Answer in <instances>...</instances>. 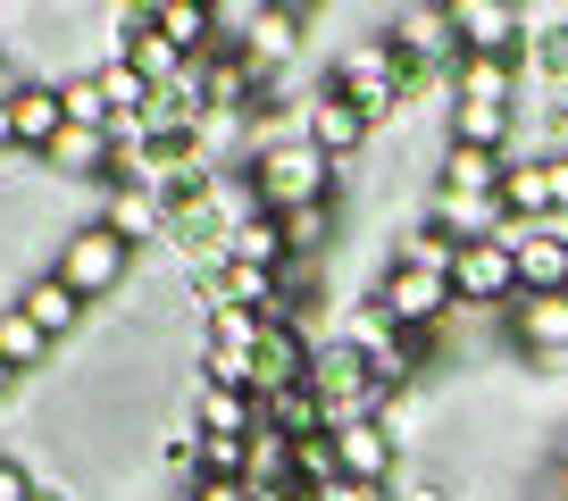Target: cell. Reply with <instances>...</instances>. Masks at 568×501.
<instances>
[{"label": "cell", "mask_w": 568, "mask_h": 501, "mask_svg": "<svg viewBox=\"0 0 568 501\" xmlns=\"http://www.w3.org/2000/svg\"><path fill=\"white\" fill-rule=\"evenodd\" d=\"M251 201H260V217H293V209H318L326 193H335V160H326L310 134H293V143L260 151V160L243 167Z\"/></svg>", "instance_id": "6da1fadb"}, {"label": "cell", "mask_w": 568, "mask_h": 501, "mask_svg": "<svg viewBox=\"0 0 568 501\" xmlns=\"http://www.w3.org/2000/svg\"><path fill=\"white\" fill-rule=\"evenodd\" d=\"M51 276L75 293V301H109V293H125V276H134V243H118L101 217H84V226L59 243V268Z\"/></svg>", "instance_id": "7a4b0ae2"}, {"label": "cell", "mask_w": 568, "mask_h": 501, "mask_svg": "<svg viewBox=\"0 0 568 501\" xmlns=\"http://www.w3.org/2000/svg\"><path fill=\"white\" fill-rule=\"evenodd\" d=\"M368 301L385 309L402 335H418V342H435L444 318L460 309V301H452V276H435V268H385V285H376Z\"/></svg>", "instance_id": "3957f363"}, {"label": "cell", "mask_w": 568, "mask_h": 501, "mask_svg": "<svg viewBox=\"0 0 568 501\" xmlns=\"http://www.w3.org/2000/svg\"><path fill=\"white\" fill-rule=\"evenodd\" d=\"M452 34L468 59H527V9L518 0H452Z\"/></svg>", "instance_id": "277c9868"}, {"label": "cell", "mask_w": 568, "mask_h": 501, "mask_svg": "<svg viewBox=\"0 0 568 501\" xmlns=\"http://www.w3.org/2000/svg\"><path fill=\"white\" fill-rule=\"evenodd\" d=\"M452 301L477 309V318H494V301L510 309V301H518V250H501V243H468L460 259H452Z\"/></svg>", "instance_id": "5b68a950"}, {"label": "cell", "mask_w": 568, "mask_h": 501, "mask_svg": "<svg viewBox=\"0 0 568 501\" xmlns=\"http://www.w3.org/2000/svg\"><path fill=\"white\" fill-rule=\"evenodd\" d=\"M302 134H310V143H318V151H326V160H335V167H352L359 151L376 143V125L359 117V101H343L335 84H318V92H310V101H302Z\"/></svg>", "instance_id": "8992f818"}, {"label": "cell", "mask_w": 568, "mask_h": 501, "mask_svg": "<svg viewBox=\"0 0 568 501\" xmlns=\"http://www.w3.org/2000/svg\"><path fill=\"white\" fill-rule=\"evenodd\" d=\"M510 335L535 368H568V293H518L510 301Z\"/></svg>", "instance_id": "52a82bcc"}, {"label": "cell", "mask_w": 568, "mask_h": 501, "mask_svg": "<svg viewBox=\"0 0 568 501\" xmlns=\"http://www.w3.org/2000/svg\"><path fill=\"white\" fill-rule=\"evenodd\" d=\"M426 209H435V234L444 243H501L510 234V209H501V193H426Z\"/></svg>", "instance_id": "ba28073f"}, {"label": "cell", "mask_w": 568, "mask_h": 501, "mask_svg": "<svg viewBox=\"0 0 568 501\" xmlns=\"http://www.w3.org/2000/svg\"><path fill=\"white\" fill-rule=\"evenodd\" d=\"M393 451H402V434H393L385 418H352V427H335V468L352 484H393Z\"/></svg>", "instance_id": "9c48e42d"}, {"label": "cell", "mask_w": 568, "mask_h": 501, "mask_svg": "<svg viewBox=\"0 0 568 501\" xmlns=\"http://www.w3.org/2000/svg\"><path fill=\"white\" fill-rule=\"evenodd\" d=\"M251 368H260V393L310 385V376H318V342H310V335H293L284 318H267V335H260V351H251Z\"/></svg>", "instance_id": "30bf717a"}, {"label": "cell", "mask_w": 568, "mask_h": 501, "mask_svg": "<svg viewBox=\"0 0 568 501\" xmlns=\"http://www.w3.org/2000/svg\"><path fill=\"white\" fill-rule=\"evenodd\" d=\"M518 109L510 101H452V143H468V151H501L510 160V143H518Z\"/></svg>", "instance_id": "8fae6325"}, {"label": "cell", "mask_w": 568, "mask_h": 501, "mask_svg": "<svg viewBox=\"0 0 568 501\" xmlns=\"http://www.w3.org/2000/svg\"><path fill=\"white\" fill-rule=\"evenodd\" d=\"M501 209H510L518 226H544V217H560V184H551V160H510V176H501Z\"/></svg>", "instance_id": "7c38bea8"}, {"label": "cell", "mask_w": 568, "mask_h": 501, "mask_svg": "<svg viewBox=\"0 0 568 501\" xmlns=\"http://www.w3.org/2000/svg\"><path fill=\"white\" fill-rule=\"evenodd\" d=\"M452 101H510L527 117V75H518V59H460L452 68Z\"/></svg>", "instance_id": "4fadbf2b"}, {"label": "cell", "mask_w": 568, "mask_h": 501, "mask_svg": "<svg viewBox=\"0 0 568 501\" xmlns=\"http://www.w3.org/2000/svg\"><path fill=\"white\" fill-rule=\"evenodd\" d=\"M101 226L118 234V243H151V234H168V201H160V193H142V184H109Z\"/></svg>", "instance_id": "5bb4252c"}, {"label": "cell", "mask_w": 568, "mask_h": 501, "mask_svg": "<svg viewBox=\"0 0 568 501\" xmlns=\"http://www.w3.org/2000/svg\"><path fill=\"white\" fill-rule=\"evenodd\" d=\"M151 25H160L184 59H210L217 51V9H210V0H151Z\"/></svg>", "instance_id": "9a60e30c"}, {"label": "cell", "mask_w": 568, "mask_h": 501, "mask_svg": "<svg viewBox=\"0 0 568 501\" xmlns=\"http://www.w3.org/2000/svg\"><path fill=\"white\" fill-rule=\"evenodd\" d=\"M68 134V109H59V84H26L18 92V151L42 167V151Z\"/></svg>", "instance_id": "2e32d148"}, {"label": "cell", "mask_w": 568, "mask_h": 501, "mask_svg": "<svg viewBox=\"0 0 568 501\" xmlns=\"http://www.w3.org/2000/svg\"><path fill=\"white\" fill-rule=\"evenodd\" d=\"M226 268H293V243H284V217H243L226 234Z\"/></svg>", "instance_id": "e0dca14e"}, {"label": "cell", "mask_w": 568, "mask_h": 501, "mask_svg": "<svg viewBox=\"0 0 568 501\" xmlns=\"http://www.w3.org/2000/svg\"><path fill=\"white\" fill-rule=\"evenodd\" d=\"M18 309H26V318H34V326H42V335H51V342H68L75 326H84V301H75V293L59 285V276H26Z\"/></svg>", "instance_id": "ac0fdd59"}, {"label": "cell", "mask_w": 568, "mask_h": 501, "mask_svg": "<svg viewBox=\"0 0 568 501\" xmlns=\"http://www.w3.org/2000/svg\"><path fill=\"white\" fill-rule=\"evenodd\" d=\"M501 176H510V160H501V151H468V143H452V151H444V167H435V193H501Z\"/></svg>", "instance_id": "d6986e66"}, {"label": "cell", "mask_w": 568, "mask_h": 501, "mask_svg": "<svg viewBox=\"0 0 568 501\" xmlns=\"http://www.w3.org/2000/svg\"><path fill=\"white\" fill-rule=\"evenodd\" d=\"M42 167H51V176H101V167H118V143H109V134H84V125H68V134L42 151Z\"/></svg>", "instance_id": "ffe728a7"}, {"label": "cell", "mask_w": 568, "mask_h": 501, "mask_svg": "<svg viewBox=\"0 0 568 501\" xmlns=\"http://www.w3.org/2000/svg\"><path fill=\"white\" fill-rule=\"evenodd\" d=\"M0 359H9V368H42V359H51V335H42L34 318H26L18 301H0Z\"/></svg>", "instance_id": "44dd1931"}, {"label": "cell", "mask_w": 568, "mask_h": 501, "mask_svg": "<svg viewBox=\"0 0 568 501\" xmlns=\"http://www.w3.org/2000/svg\"><path fill=\"white\" fill-rule=\"evenodd\" d=\"M59 109H68V125H84V134H109L118 125V109L101 101V75H59Z\"/></svg>", "instance_id": "7402d4cb"}, {"label": "cell", "mask_w": 568, "mask_h": 501, "mask_svg": "<svg viewBox=\"0 0 568 501\" xmlns=\"http://www.w3.org/2000/svg\"><path fill=\"white\" fill-rule=\"evenodd\" d=\"M92 75H101V101L118 109V117H142V109H151V84H142V75L125 68V59H101Z\"/></svg>", "instance_id": "603a6c76"}, {"label": "cell", "mask_w": 568, "mask_h": 501, "mask_svg": "<svg viewBox=\"0 0 568 501\" xmlns=\"http://www.w3.org/2000/svg\"><path fill=\"white\" fill-rule=\"evenodd\" d=\"M293 477H302V493H326V484L343 477V468H335V434H310V443H293Z\"/></svg>", "instance_id": "cb8c5ba5"}, {"label": "cell", "mask_w": 568, "mask_h": 501, "mask_svg": "<svg viewBox=\"0 0 568 501\" xmlns=\"http://www.w3.org/2000/svg\"><path fill=\"white\" fill-rule=\"evenodd\" d=\"M452 259H460V243H444L435 226H426V234H402V250H393V268H435V276H452Z\"/></svg>", "instance_id": "d4e9b609"}, {"label": "cell", "mask_w": 568, "mask_h": 501, "mask_svg": "<svg viewBox=\"0 0 568 501\" xmlns=\"http://www.w3.org/2000/svg\"><path fill=\"white\" fill-rule=\"evenodd\" d=\"M284 243H293V259H318V250H326V201L284 217Z\"/></svg>", "instance_id": "484cf974"}, {"label": "cell", "mask_w": 568, "mask_h": 501, "mask_svg": "<svg viewBox=\"0 0 568 501\" xmlns=\"http://www.w3.org/2000/svg\"><path fill=\"white\" fill-rule=\"evenodd\" d=\"M42 484H34V468L18 460V451H0V501H34Z\"/></svg>", "instance_id": "4316f807"}, {"label": "cell", "mask_w": 568, "mask_h": 501, "mask_svg": "<svg viewBox=\"0 0 568 501\" xmlns=\"http://www.w3.org/2000/svg\"><path fill=\"white\" fill-rule=\"evenodd\" d=\"M310 501H393V484H352V477H335L326 493H310Z\"/></svg>", "instance_id": "83f0119b"}, {"label": "cell", "mask_w": 568, "mask_h": 501, "mask_svg": "<svg viewBox=\"0 0 568 501\" xmlns=\"http://www.w3.org/2000/svg\"><path fill=\"white\" fill-rule=\"evenodd\" d=\"M193 501H260V493H251V484H234V477H201Z\"/></svg>", "instance_id": "f1b7e54d"}, {"label": "cell", "mask_w": 568, "mask_h": 501, "mask_svg": "<svg viewBox=\"0 0 568 501\" xmlns=\"http://www.w3.org/2000/svg\"><path fill=\"white\" fill-rule=\"evenodd\" d=\"M0 151H18V101H0Z\"/></svg>", "instance_id": "f546056e"}, {"label": "cell", "mask_w": 568, "mask_h": 501, "mask_svg": "<svg viewBox=\"0 0 568 501\" xmlns=\"http://www.w3.org/2000/svg\"><path fill=\"white\" fill-rule=\"evenodd\" d=\"M402 501H444V484H409V493Z\"/></svg>", "instance_id": "4dcf8cb0"}, {"label": "cell", "mask_w": 568, "mask_h": 501, "mask_svg": "<svg viewBox=\"0 0 568 501\" xmlns=\"http://www.w3.org/2000/svg\"><path fill=\"white\" fill-rule=\"evenodd\" d=\"M9 393H18V368H9V359H0V401H9Z\"/></svg>", "instance_id": "1f68e13d"}, {"label": "cell", "mask_w": 568, "mask_h": 501, "mask_svg": "<svg viewBox=\"0 0 568 501\" xmlns=\"http://www.w3.org/2000/svg\"><path fill=\"white\" fill-rule=\"evenodd\" d=\"M34 501H68V493H51V484H42V493H34Z\"/></svg>", "instance_id": "d6a6232c"}, {"label": "cell", "mask_w": 568, "mask_h": 501, "mask_svg": "<svg viewBox=\"0 0 568 501\" xmlns=\"http://www.w3.org/2000/svg\"><path fill=\"white\" fill-rule=\"evenodd\" d=\"M560 109H568V101H560Z\"/></svg>", "instance_id": "836d02e7"}]
</instances>
